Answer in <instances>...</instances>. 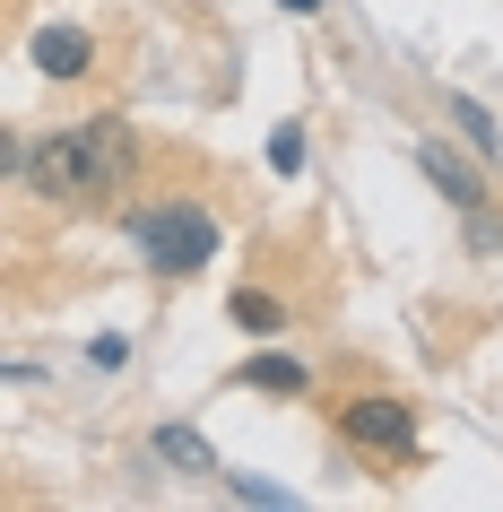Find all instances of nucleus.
<instances>
[{"label": "nucleus", "instance_id": "obj_1", "mask_svg": "<svg viewBox=\"0 0 503 512\" xmlns=\"http://www.w3.org/2000/svg\"><path fill=\"white\" fill-rule=\"evenodd\" d=\"M122 174H131V122H122V113L44 131L27 148V183H35V200H53V209H96V200L122 191Z\"/></svg>", "mask_w": 503, "mask_h": 512}, {"label": "nucleus", "instance_id": "obj_2", "mask_svg": "<svg viewBox=\"0 0 503 512\" xmlns=\"http://www.w3.org/2000/svg\"><path fill=\"white\" fill-rule=\"evenodd\" d=\"M131 243L148 252L157 278H200L217 252V217L200 200H148V209H131Z\"/></svg>", "mask_w": 503, "mask_h": 512}, {"label": "nucleus", "instance_id": "obj_3", "mask_svg": "<svg viewBox=\"0 0 503 512\" xmlns=\"http://www.w3.org/2000/svg\"><path fill=\"white\" fill-rule=\"evenodd\" d=\"M339 434L356 443V452H373V460H417V408H408V400H382V391L347 400L339 408Z\"/></svg>", "mask_w": 503, "mask_h": 512}, {"label": "nucleus", "instance_id": "obj_4", "mask_svg": "<svg viewBox=\"0 0 503 512\" xmlns=\"http://www.w3.org/2000/svg\"><path fill=\"white\" fill-rule=\"evenodd\" d=\"M417 174H425V183H434V191H443V200H451V209H460V217H469V209H486V183H477L469 165L451 157L443 139H417Z\"/></svg>", "mask_w": 503, "mask_h": 512}, {"label": "nucleus", "instance_id": "obj_5", "mask_svg": "<svg viewBox=\"0 0 503 512\" xmlns=\"http://www.w3.org/2000/svg\"><path fill=\"white\" fill-rule=\"evenodd\" d=\"M35 70H44V79H87V70H96V35L87 27H44L35 35Z\"/></svg>", "mask_w": 503, "mask_h": 512}, {"label": "nucleus", "instance_id": "obj_6", "mask_svg": "<svg viewBox=\"0 0 503 512\" xmlns=\"http://www.w3.org/2000/svg\"><path fill=\"white\" fill-rule=\"evenodd\" d=\"M157 460L165 469H183V478H217V452L200 426H157Z\"/></svg>", "mask_w": 503, "mask_h": 512}, {"label": "nucleus", "instance_id": "obj_7", "mask_svg": "<svg viewBox=\"0 0 503 512\" xmlns=\"http://www.w3.org/2000/svg\"><path fill=\"white\" fill-rule=\"evenodd\" d=\"M243 382H252V391H278V400H295V391H313V374H304V365H295V356H252V365H243Z\"/></svg>", "mask_w": 503, "mask_h": 512}, {"label": "nucleus", "instance_id": "obj_8", "mask_svg": "<svg viewBox=\"0 0 503 512\" xmlns=\"http://www.w3.org/2000/svg\"><path fill=\"white\" fill-rule=\"evenodd\" d=\"M235 322L252 330V339H278V330H287V304L269 296V287H235Z\"/></svg>", "mask_w": 503, "mask_h": 512}, {"label": "nucleus", "instance_id": "obj_9", "mask_svg": "<svg viewBox=\"0 0 503 512\" xmlns=\"http://www.w3.org/2000/svg\"><path fill=\"white\" fill-rule=\"evenodd\" d=\"M451 113H460V131H469V148H477V157H495V148H503V131H495V113L477 105V96H460V105H451Z\"/></svg>", "mask_w": 503, "mask_h": 512}, {"label": "nucleus", "instance_id": "obj_10", "mask_svg": "<svg viewBox=\"0 0 503 512\" xmlns=\"http://www.w3.org/2000/svg\"><path fill=\"white\" fill-rule=\"evenodd\" d=\"M469 243H477V252H495V243H503V217L495 209H469Z\"/></svg>", "mask_w": 503, "mask_h": 512}, {"label": "nucleus", "instance_id": "obj_11", "mask_svg": "<svg viewBox=\"0 0 503 512\" xmlns=\"http://www.w3.org/2000/svg\"><path fill=\"white\" fill-rule=\"evenodd\" d=\"M235 495H243V504H295L287 486H269V478H235Z\"/></svg>", "mask_w": 503, "mask_h": 512}, {"label": "nucleus", "instance_id": "obj_12", "mask_svg": "<svg viewBox=\"0 0 503 512\" xmlns=\"http://www.w3.org/2000/svg\"><path fill=\"white\" fill-rule=\"evenodd\" d=\"M269 165H278V174H295V165H304V139L278 131V139H269Z\"/></svg>", "mask_w": 503, "mask_h": 512}, {"label": "nucleus", "instance_id": "obj_13", "mask_svg": "<svg viewBox=\"0 0 503 512\" xmlns=\"http://www.w3.org/2000/svg\"><path fill=\"white\" fill-rule=\"evenodd\" d=\"M278 9H287V18H313V9H321V0H278Z\"/></svg>", "mask_w": 503, "mask_h": 512}]
</instances>
